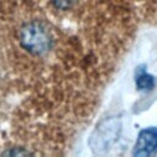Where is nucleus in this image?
Segmentation results:
<instances>
[{
	"instance_id": "2",
	"label": "nucleus",
	"mask_w": 157,
	"mask_h": 157,
	"mask_svg": "<svg viewBox=\"0 0 157 157\" xmlns=\"http://www.w3.org/2000/svg\"><path fill=\"white\" fill-rule=\"evenodd\" d=\"M157 152V129L147 128L140 131L135 147V156H151Z\"/></svg>"
},
{
	"instance_id": "1",
	"label": "nucleus",
	"mask_w": 157,
	"mask_h": 157,
	"mask_svg": "<svg viewBox=\"0 0 157 157\" xmlns=\"http://www.w3.org/2000/svg\"><path fill=\"white\" fill-rule=\"evenodd\" d=\"M20 40L22 47L32 54H44L53 44V37L47 26L39 21L26 23L20 32Z\"/></svg>"
},
{
	"instance_id": "3",
	"label": "nucleus",
	"mask_w": 157,
	"mask_h": 157,
	"mask_svg": "<svg viewBox=\"0 0 157 157\" xmlns=\"http://www.w3.org/2000/svg\"><path fill=\"white\" fill-rule=\"evenodd\" d=\"M136 86L139 87V90H151L155 86V78L152 75L147 74L145 70H139L137 75H136Z\"/></svg>"
},
{
	"instance_id": "4",
	"label": "nucleus",
	"mask_w": 157,
	"mask_h": 157,
	"mask_svg": "<svg viewBox=\"0 0 157 157\" xmlns=\"http://www.w3.org/2000/svg\"><path fill=\"white\" fill-rule=\"evenodd\" d=\"M77 0H53V4L61 10H66L69 7H71Z\"/></svg>"
}]
</instances>
